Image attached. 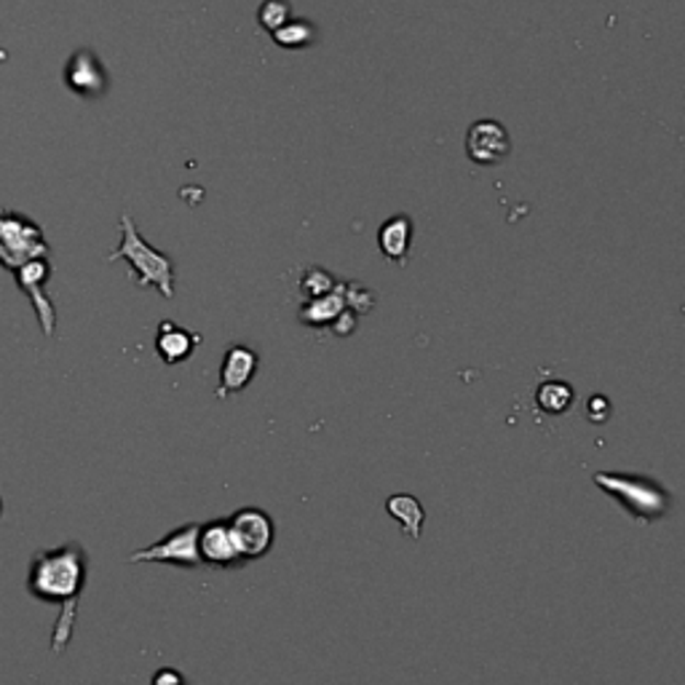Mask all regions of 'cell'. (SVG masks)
Listing matches in <instances>:
<instances>
[{
    "mask_svg": "<svg viewBox=\"0 0 685 685\" xmlns=\"http://www.w3.org/2000/svg\"><path fill=\"white\" fill-rule=\"evenodd\" d=\"M300 287H303L308 297H319V295H327V292H333L335 287H338V281H335L333 273L324 271V268H308V271L303 273Z\"/></svg>",
    "mask_w": 685,
    "mask_h": 685,
    "instance_id": "ffe728a7",
    "label": "cell"
},
{
    "mask_svg": "<svg viewBox=\"0 0 685 685\" xmlns=\"http://www.w3.org/2000/svg\"><path fill=\"white\" fill-rule=\"evenodd\" d=\"M343 308H346V300H343V284H338L327 295L305 300L297 316L305 327H329Z\"/></svg>",
    "mask_w": 685,
    "mask_h": 685,
    "instance_id": "9a60e30c",
    "label": "cell"
},
{
    "mask_svg": "<svg viewBox=\"0 0 685 685\" xmlns=\"http://www.w3.org/2000/svg\"><path fill=\"white\" fill-rule=\"evenodd\" d=\"M89 557L78 541H67L63 547L41 549L30 560L27 592L48 605H59V619L54 624L52 651L65 653L76 629L78 599L86 586Z\"/></svg>",
    "mask_w": 685,
    "mask_h": 685,
    "instance_id": "6da1fadb",
    "label": "cell"
},
{
    "mask_svg": "<svg viewBox=\"0 0 685 685\" xmlns=\"http://www.w3.org/2000/svg\"><path fill=\"white\" fill-rule=\"evenodd\" d=\"M512 153V137L504 124L493 119L474 121L467 132V156L476 167H495Z\"/></svg>",
    "mask_w": 685,
    "mask_h": 685,
    "instance_id": "ba28073f",
    "label": "cell"
},
{
    "mask_svg": "<svg viewBox=\"0 0 685 685\" xmlns=\"http://www.w3.org/2000/svg\"><path fill=\"white\" fill-rule=\"evenodd\" d=\"M357 319H359V316L353 314L351 308H343L340 314L335 316V322L329 324V329H333L335 335H340V338H343V335H351L353 329H357Z\"/></svg>",
    "mask_w": 685,
    "mask_h": 685,
    "instance_id": "44dd1931",
    "label": "cell"
},
{
    "mask_svg": "<svg viewBox=\"0 0 685 685\" xmlns=\"http://www.w3.org/2000/svg\"><path fill=\"white\" fill-rule=\"evenodd\" d=\"M257 367H260V357L244 343H236L225 351L223 367H220V383H217V400H228V396L238 394V391L247 389L257 375Z\"/></svg>",
    "mask_w": 685,
    "mask_h": 685,
    "instance_id": "8fae6325",
    "label": "cell"
},
{
    "mask_svg": "<svg viewBox=\"0 0 685 685\" xmlns=\"http://www.w3.org/2000/svg\"><path fill=\"white\" fill-rule=\"evenodd\" d=\"M199 554L201 565L212 568H238L244 565L242 554H238L234 534H231L228 519H212V523L199 528Z\"/></svg>",
    "mask_w": 685,
    "mask_h": 685,
    "instance_id": "30bf717a",
    "label": "cell"
},
{
    "mask_svg": "<svg viewBox=\"0 0 685 685\" xmlns=\"http://www.w3.org/2000/svg\"><path fill=\"white\" fill-rule=\"evenodd\" d=\"M199 523H186L180 528L171 530L161 541L150 543V547L137 549L128 554V562H161V565H180V568H201L199 554Z\"/></svg>",
    "mask_w": 685,
    "mask_h": 685,
    "instance_id": "5b68a950",
    "label": "cell"
},
{
    "mask_svg": "<svg viewBox=\"0 0 685 685\" xmlns=\"http://www.w3.org/2000/svg\"><path fill=\"white\" fill-rule=\"evenodd\" d=\"M385 512H389L391 517H394L396 523H400L402 534H405L407 538L418 541V538L424 536L426 512H424V506H420V501L415 498V495H407V493L391 495V498L385 501Z\"/></svg>",
    "mask_w": 685,
    "mask_h": 685,
    "instance_id": "5bb4252c",
    "label": "cell"
},
{
    "mask_svg": "<svg viewBox=\"0 0 685 685\" xmlns=\"http://www.w3.org/2000/svg\"><path fill=\"white\" fill-rule=\"evenodd\" d=\"M14 277H16V284H20V290L30 297V303H33V311H35V316H38L43 335L52 338L54 329H57V311H54V303L46 297V292H43L48 277H52V262H48V257H35V260H27L24 266L16 268Z\"/></svg>",
    "mask_w": 685,
    "mask_h": 685,
    "instance_id": "52a82bcc",
    "label": "cell"
},
{
    "mask_svg": "<svg viewBox=\"0 0 685 685\" xmlns=\"http://www.w3.org/2000/svg\"><path fill=\"white\" fill-rule=\"evenodd\" d=\"M343 300H346V308H351L357 316L370 314L372 305H375V295H372L367 287L357 284V281H348V284H343Z\"/></svg>",
    "mask_w": 685,
    "mask_h": 685,
    "instance_id": "d6986e66",
    "label": "cell"
},
{
    "mask_svg": "<svg viewBox=\"0 0 685 685\" xmlns=\"http://www.w3.org/2000/svg\"><path fill=\"white\" fill-rule=\"evenodd\" d=\"M48 242L41 225L24 217L22 212L0 210V266L14 273L35 257H48Z\"/></svg>",
    "mask_w": 685,
    "mask_h": 685,
    "instance_id": "277c9868",
    "label": "cell"
},
{
    "mask_svg": "<svg viewBox=\"0 0 685 685\" xmlns=\"http://www.w3.org/2000/svg\"><path fill=\"white\" fill-rule=\"evenodd\" d=\"M576 400L573 389L565 381H543L536 389V405L547 415H562L568 413Z\"/></svg>",
    "mask_w": 685,
    "mask_h": 685,
    "instance_id": "2e32d148",
    "label": "cell"
},
{
    "mask_svg": "<svg viewBox=\"0 0 685 685\" xmlns=\"http://www.w3.org/2000/svg\"><path fill=\"white\" fill-rule=\"evenodd\" d=\"M65 83L72 94L86 97V100H97L108 91L110 76L91 48H78L65 65Z\"/></svg>",
    "mask_w": 685,
    "mask_h": 685,
    "instance_id": "9c48e42d",
    "label": "cell"
},
{
    "mask_svg": "<svg viewBox=\"0 0 685 685\" xmlns=\"http://www.w3.org/2000/svg\"><path fill=\"white\" fill-rule=\"evenodd\" d=\"M150 685H188V683H186V677H182V672H177V670H158L156 675H153Z\"/></svg>",
    "mask_w": 685,
    "mask_h": 685,
    "instance_id": "603a6c76",
    "label": "cell"
},
{
    "mask_svg": "<svg viewBox=\"0 0 685 685\" xmlns=\"http://www.w3.org/2000/svg\"><path fill=\"white\" fill-rule=\"evenodd\" d=\"M228 525L244 562L266 557L271 552L273 541H277V525H273L271 514L257 509V506H244V509H238L234 517L228 519Z\"/></svg>",
    "mask_w": 685,
    "mask_h": 685,
    "instance_id": "8992f818",
    "label": "cell"
},
{
    "mask_svg": "<svg viewBox=\"0 0 685 685\" xmlns=\"http://www.w3.org/2000/svg\"><path fill=\"white\" fill-rule=\"evenodd\" d=\"M586 415H589L592 424H603V420H608V415H610V402L605 400L603 394H595L589 400V405H586Z\"/></svg>",
    "mask_w": 685,
    "mask_h": 685,
    "instance_id": "7402d4cb",
    "label": "cell"
},
{
    "mask_svg": "<svg viewBox=\"0 0 685 685\" xmlns=\"http://www.w3.org/2000/svg\"><path fill=\"white\" fill-rule=\"evenodd\" d=\"M292 20V5L290 0H262L260 9H257V22L266 33H273L281 24Z\"/></svg>",
    "mask_w": 685,
    "mask_h": 685,
    "instance_id": "ac0fdd59",
    "label": "cell"
},
{
    "mask_svg": "<svg viewBox=\"0 0 685 685\" xmlns=\"http://www.w3.org/2000/svg\"><path fill=\"white\" fill-rule=\"evenodd\" d=\"M595 485L599 491L614 495L616 504L640 525L656 523V519H662L670 512L672 495L656 480H651V476L597 471Z\"/></svg>",
    "mask_w": 685,
    "mask_h": 685,
    "instance_id": "3957f363",
    "label": "cell"
},
{
    "mask_svg": "<svg viewBox=\"0 0 685 685\" xmlns=\"http://www.w3.org/2000/svg\"><path fill=\"white\" fill-rule=\"evenodd\" d=\"M108 260H124L137 287H143V290L153 287L167 300L175 297V262H171L169 255L158 252L156 247L145 242L137 225H134L132 214H121V244L108 255Z\"/></svg>",
    "mask_w": 685,
    "mask_h": 685,
    "instance_id": "7a4b0ae2",
    "label": "cell"
},
{
    "mask_svg": "<svg viewBox=\"0 0 685 685\" xmlns=\"http://www.w3.org/2000/svg\"><path fill=\"white\" fill-rule=\"evenodd\" d=\"M378 247L385 260H391L394 266H407L409 260V247H413V220L407 214H394L381 225L378 231Z\"/></svg>",
    "mask_w": 685,
    "mask_h": 685,
    "instance_id": "4fadbf2b",
    "label": "cell"
},
{
    "mask_svg": "<svg viewBox=\"0 0 685 685\" xmlns=\"http://www.w3.org/2000/svg\"><path fill=\"white\" fill-rule=\"evenodd\" d=\"M0 512H3V501H0Z\"/></svg>",
    "mask_w": 685,
    "mask_h": 685,
    "instance_id": "cb8c5ba5",
    "label": "cell"
},
{
    "mask_svg": "<svg viewBox=\"0 0 685 685\" xmlns=\"http://www.w3.org/2000/svg\"><path fill=\"white\" fill-rule=\"evenodd\" d=\"M271 38L281 48H308L319 41V30L311 20H290L273 30Z\"/></svg>",
    "mask_w": 685,
    "mask_h": 685,
    "instance_id": "e0dca14e",
    "label": "cell"
},
{
    "mask_svg": "<svg viewBox=\"0 0 685 685\" xmlns=\"http://www.w3.org/2000/svg\"><path fill=\"white\" fill-rule=\"evenodd\" d=\"M201 335L191 333V329L180 327L177 322H161L158 324L156 335V353L161 357L164 364H182L193 357V351L199 348Z\"/></svg>",
    "mask_w": 685,
    "mask_h": 685,
    "instance_id": "7c38bea8",
    "label": "cell"
}]
</instances>
